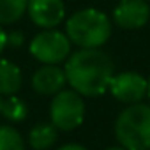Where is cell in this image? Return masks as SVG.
Returning a JSON list of instances; mask_svg holds the SVG:
<instances>
[{"instance_id": "cell-1", "label": "cell", "mask_w": 150, "mask_h": 150, "mask_svg": "<svg viewBox=\"0 0 150 150\" xmlns=\"http://www.w3.org/2000/svg\"><path fill=\"white\" fill-rule=\"evenodd\" d=\"M65 78L72 90L80 96H103L113 78V62L99 48H81L65 62Z\"/></svg>"}, {"instance_id": "cell-2", "label": "cell", "mask_w": 150, "mask_h": 150, "mask_svg": "<svg viewBox=\"0 0 150 150\" xmlns=\"http://www.w3.org/2000/svg\"><path fill=\"white\" fill-rule=\"evenodd\" d=\"M65 34L78 48H101L111 35V21L97 9H83L65 21Z\"/></svg>"}, {"instance_id": "cell-3", "label": "cell", "mask_w": 150, "mask_h": 150, "mask_svg": "<svg viewBox=\"0 0 150 150\" xmlns=\"http://www.w3.org/2000/svg\"><path fill=\"white\" fill-rule=\"evenodd\" d=\"M115 136L127 150H150V106L129 104L115 122Z\"/></svg>"}, {"instance_id": "cell-4", "label": "cell", "mask_w": 150, "mask_h": 150, "mask_svg": "<svg viewBox=\"0 0 150 150\" xmlns=\"http://www.w3.org/2000/svg\"><path fill=\"white\" fill-rule=\"evenodd\" d=\"M51 124L60 131H74L85 120V101L76 90H60L50 104Z\"/></svg>"}, {"instance_id": "cell-5", "label": "cell", "mask_w": 150, "mask_h": 150, "mask_svg": "<svg viewBox=\"0 0 150 150\" xmlns=\"http://www.w3.org/2000/svg\"><path fill=\"white\" fill-rule=\"evenodd\" d=\"M30 53L41 64H60L71 53V41L64 32L44 28L30 41Z\"/></svg>"}, {"instance_id": "cell-6", "label": "cell", "mask_w": 150, "mask_h": 150, "mask_svg": "<svg viewBox=\"0 0 150 150\" xmlns=\"http://www.w3.org/2000/svg\"><path fill=\"white\" fill-rule=\"evenodd\" d=\"M108 90L117 101L125 104H134V103H141V99L146 96L148 81L141 74L127 71V72L113 74Z\"/></svg>"}, {"instance_id": "cell-7", "label": "cell", "mask_w": 150, "mask_h": 150, "mask_svg": "<svg viewBox=\"0 0 150 150\" xmlns=\"http://www.w3.org/2000/svg\"><path fill=\"white\" fill-rule=\"evenodd\" d=\"M150 18V6L145 0H120L113 11V21L127 30L141 28Z\"/></svg>"}, {"instance_id": "cell-8", "label": "cell", "mask_w": 150, "mask_h": 150, "mask_svg": "<svg viewBox=\"0 0 150 150\" xmlns=\"http://www.w3.org/2000/svg\"><path fill=\"white\" fill-rule=\"evenodd\" d=\"M28 16L41 28H55L65 18L62 0H28Z\"/></svg>"}, {"instance_id": "cell-9", "label": "cell", "mask_w": 150, "mask_h": 150, "mask_svg": "<svg viewBox=\"0 0 150 150\" xmlns=\"http://www.w3.org/2000/svg\"><path fill=\"white\" fill-rule=\"evenodd\" d=\"M67 83L65 71L57 64H44L32 76V88L41 96H55L64 90Z\"/></svg>"}, {"instance_id": "cell-10", "label": "cell", "mask_w": 150, "mask_h": 150, "mask_svg": "<svg viewBox=\"0 0 150 150\" xmlns=\"http://www.w3.org/2000/svg\"><path fill=\"white\" fill-rule=\"evenodd\" d=\"M21 71L11 60L0 58V96H13L21 88Z\"/></svg>"}, {"instance_id": "cell-11", "label": "cell", "mask_w": 150, "mask_h": 150, "mask_svg": "<svg viewBox=\"0 0 150 150\" xmlns=\"http://www.w3.org/2000/svg\"><path fill=\"white\" fill-rule=\"evenodd\" d=\"M58 129L53 124H37L28 132V145L34 150H48L55 145Z\"/></svg>"}, {"instance_id": "cell-12", "label": "cell", "mask_w": 150, "mask_h": 150, "mask_svg": "<svg viewBox=\"0 0 150 150\" xmlns=\"http://www.w3.org/2000/svg\"><path fill=\"white\" fill-rule=\"evenodd\" d=\"M28 0H0V25H13L27 13Z\"/></svg>"}, {"instance_id": "cell-13", "label": "cell", "mask_w": 150, "mask_h": 150, "mask_svg": "<svg viewBox=\"0 0 150 150\" xmlns=\"http://www.w3.org/2000/svg\"><path fill=\"white\" fill-rule=\"evenodd\" d=\"M0 115H2L6 120L9 122H23L28 115V106L25 104L23 99L16 97V94L13 96H7L6 101H2V111H0Z\"/></svg>"}, {"instance_id": "cell-14", "label": "cell", "mask_w": 150, "mask_h": 150, "mask_svg": "<svg viewBox=\"0 0 150 150\" xmlns=\"http://www.w3.org/2000/svg\"><path fill=\"white\" fill-rule=\"evenodd\" d=\"M0 150H25V141L14 127L0 125Z\"/></svg>"}, {"instance_id": "cell-15", "label": "cell", "mask_w": 150, "mask_h": 150, "mask_svg": "<svg viewBox=\"0 0 150 150\" xmlns=\"http://www.w3.org/2000/svg\"><path fill=\"white\" fill-rule=\"evenodd\" d=\"M7 44L9 46H21L23 44V34L21 32H13V34H7Z\"/></svg>"}, {"instance_id": "cell-16", "label": "cell", "mask_w": 150, "mask_h": 150, "mask_svg": "<svg viewBox=\"0 0 150 150\" xmlns=\"http://www.w3.org/2000/svg\"><path fill=\"white\" fill-rule=\"evenodd\" d=\"M57 150H87V148L81 146V145H78V143H67V145H62Z\"/></svg>"}, {"instance_id": "cell-17", "label": "cell", "mask_w": 150, "mask_h": 150, "mask_svg": "<svg viewBox=\"0 0 150 150\" xmlns=\"http://www.w3.org/2000/svg\"><path fill=\"white\" fill-rule=\"evenodd\" d=\"M7 46V34L4 32V28H2V25H0V53L4 51V48Z\"/></svg>"}, {"instance_id": "cell-18", "label": "cell", "mask_w": 150, "mask_h": 150, "mask_svg": "<svg viewBox=\"0 0 150 150\" xmlns=\"http://www.w3.org/2000/svg\"><path fill=\"white\" fill-rule=\"evenodd\" d=\"M106 150H127V148H124V146L120 145V146H110V148H106Z\"/></svg>"}, {"instance_id": "cell-19", "label": "cell", "mask_w": 150, "mask_h": 150, "mask_svg": "<svg viewBox=\"0 0 150 150\" xmlns=\"http://www.w3.org/2000/svg\"><path fill=\"white\" fill-rule=\"evenodd\" d=\"M146 96L150 97V80H148V90H146Z\"/></svg>"}, {"instance_id": "cell-20", "label": "cell", "mask_w": 150, "mask_h": 150, "mask_svg": "<svg viewBox=\"0 0 150 150\" xmlns=\"http://www.w3.org/2000/svg\"><path fill=\"white\" fill-rule=\"evenodd\" d=\"M0 111H2V101H0Z\"/></svg>"}]
</instances>
